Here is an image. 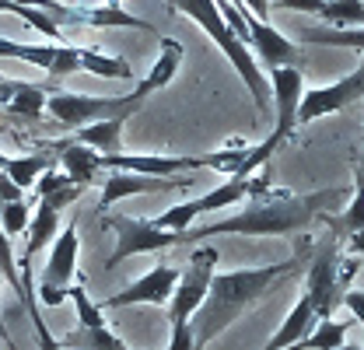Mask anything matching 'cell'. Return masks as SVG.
<instances>
[{"mask_svg":"<svg viewBox=\"0 0 364 350\" xmlns=\"http://www.w3.org/2000/svg\"><path fill=\"white\" fill-rule=\"evenodd\" d=\"M305 95V78L298 67H273L270 70V98L277 102V123L270 130V140L280 147L294 127H298V105Z\"/></svg>","mask_w":364,"mask_h":350,"instance_id":"obj_12","label":"cell"},{"mask_svg":"<svg viewBox=\"0 0 364 350\" xmlns=\"http://www.w3.org/2000/svg\"><path fill=\"white\" fill-rule=\"evenodd\" d=\"M0 277L11 284V291L18 295V302L25 298V291H21V277H18V260H14V249H11V238L0 231Z\"/></svg>","mask_w":364,"mask_h":350,"instance_id":"obj_29","label":"cell"},{"mask_svg":"<svg viewBox=\"0 0 364 350\" xmlns=\"http://www.w3.org/2000/svg\"><path fill=\"white\" fill-rule=\"evenodd\" d=\"M81 193H85L81 186H63V189H56V193H49V196H46V203H49V207H53V211L60 214V211H63L67 203H74V200H77Z\"/></svg>","mask_w":364,"mask_h":350,"instance_id":"obj_31","label":"cell"},{"mask_svg":"<svg viewBox=\"0 0 364 350\" xmlns=\"http://www.w3.org/2000/svg\"><path fill=\"white\" fill-rule=\"evenodd\" d=\"M336 350H364V347H350V344H343V347H336Z\"/></svg>","mask_w":364,"mask_h":350,"instance_id":"obj_39","label":"cell"},{"mask_svg":"<svg viewBox=\"0 0 364 350\" xmlns=\"http://www.w3.org/2000/svg\"><path fill=\"white\" fill-rule=\"evenodd\" d=\"M358 182H361V189H364V161H358Z\"/></svg>","mask_w":364,"mask_h":350,"instance_id":"obj_37","label":"cell"},{"mask_svg":"<svg viewBox=\"0 0 364 350\" xmlns=\"http://www.w3.org/2000/svg\"><path fill=\"white\" fill-rule=\"evenodd\" d=\"M4 161H7V154H0V169H4Z\"/></svg>","mask_w":364,"mask_h":350,"instance_id":"obj_40","label":"cell"},{"mask_svg":"<svg viewBox=\"0 0 364 350\" xmlns=\"http://www.w3.org/2000/svg\"><path fill=\"white\" fill-rule=\"evenodd\" d=\"M340 200H347L343 189L287 193V189H270V182L259 179L256 189H252V200L242 214L207 224V228L182 231V245L186 242H207L214 235H294V231H305L312 221L322 218Z\"/></svg>","mask_w":364,"mask_h":350,"instance_id":"obj_1","label":"cell"},{"mask_svg":"<svg viewBox=\"0 0 364 350\" xmlns=\"http://www.w3.org/2000/svg\"><path fill=\"white\" fill-rule=\"evenodd\" d=\"M144 105V95L130 91V95H77V91H49L46 98V112L67 127V130H81L88 123H105L116 116H134Z\"/></svg>","mask_w":364,"mask_h":350,"instance_id":"obj_4","label":"cell"},{"mask_svg":"<svg viewBox=\"0 0 364 350\" xmlns=\"http://www.w3.org/2000/svg\"><path fill=\"white\" fill-rule=\"evenodd\" d=\"M14 7H18V4H11V0H0V11H4V14H14Z\"/></svg>","mask_w":364,"mask_h":350,"instance_id":"obj_36","label":"cell"},{"mask_svg":"<svg viewBox=\"0 0 364 350\" xmlns=\"http://www.w3.org/2000/svg\"><path fill=\"white\" fill-rule=\"evenodd\" d=\"M354 102H364V63L347 74L343 81L336 85H326V88H312L301 95V105H298V127L301 123H312V120H322L329 112H340Z\"/></svg>","mask_w":364,"mask_h":350,"instance_id":"obj_11","label":"cell"},{"mask_svg":"<svg viewBox=\"0 0 364 350\" xmlns=\"http://www.w3.org/2000/svg\"><path fill=\"white\" fill-rule=\"evenodd\" d=\"M326 224L333 228L336 238H340V235H347V238L361 235L364 231V189H361V182H354V200H350V207L343 211V218H326Z\"/></svg>","mask_w":364,"mask_h":350,"instance_id":"obj_26","label":"cell"},{"mask_svg":"<svg viewBox=\"0 0 364 350\" xmlns=\"http://www.w3.org/2000/svg\"><path fill=\"white\" fill-rule=\"evenodd\" d=\"M77 224L70 221L56 242H53V253H49V262H46V273H43V287H39V298L43 305L56 308L67 302V291L74 284V273H77Z\"/></svg>","mask_w":364,"mask_h":350,"instance_id":"obj_9","label":"cell"},{"mask_svg":"<svg viewBox=\"0 0 364 350\" xmlns=\"http://www.w3.org/2000/svg\"><path fill=\"white\" fill-rule=\"evenodd\" d=\"M343 305L354 312V319L364 326V291H343V298H340Z\"/></svg>","mask_w":364,"mask_h":350,"instance_id":"obj_34","label":"cell"},{"mask_svg":"<svg viewBox=\"0 0 364 350\" xmlns=\"http://www.w3.org/2000/svg\"><path fill=\"white\" fill-rule=\"evenodd\" d=\"M168 350H196V347H193V336H189V322H186V326H172Z\"/></svg>","mask_w":364,"mask_h":350,"instance_id":"obj_33","label":"cell"},{"mask_svg":"<svg viewBox=\"0 0 364 350\" xmlns=\"http://www.w3.org/2000/svg\"><path fill=\"white\" fill-rule=\"evenodd\" d=\"M49 151H56L60 154V165H63V175L70 179V186H81V189H88L95 172H102V154L98 151H91V147H81V144H70V140H53V144H46Z\"/></svg>","mask_w":364,"mask_h":350,"instance_id":"obj_18","label":"cell"},{"mask_svg":"<svg viewBox=\"0 0 364 350\" xmlns=\"http://www.w3.org/2000/svg\"><path fill=\"white\" fill-rule=\"evenodd\" d=\"M105 228L116 231V253L105 260L109 270H116L123 260L130 256H140V253H161V249H172V245H182L179 231H161L154 228L151 221L144 218H127V214H109L105 218Z\"/></svg>","mask_w":364,"mask_h":350,"instance_id":"obj_7","label":"cell"},{"mask_svg":"<svg viewBox=\"0 0 364 350\" xmlns=\"http://www.w3.org/2000/svg\"><path fill=\"white\" fill-rule=\"evenodd\" d=\"M312 329H316V312H312V305H309V298L301 295V298L294 302V308L287 312L284 326L273 333L270 344H267L263 350H287V347H294V344H298V340H305Z\"/></svg>","mask_w":364,"mask_h":350,"instance_id":"obj_20","label":"cell"},{"mask_svg":"<svg viewBox=\"0 0 364 350\" xmlns=\"http://www.w3.org/2000/svg\"><path fill=\"white\" fill-rule=\"evenodd\" d=\"M67 298H74V308H77V322H81L85 329H98V326H105V315H102V308L91 302L88 291H85L81 284H70Z\"/></svg>","mask_w":364,"mask_h":350,"instance_id":"obj_27","label":"cell"},{"mask_svg":"<svg viewBox=\"0 0 364 350\" xmlns=\"http://www.w3.org/2000/svg\"><path fill=\"white\" fill-rule=\"evenodd\" d=\"M25 228H28V203H25V200H18V203H0V231H4L7 238L21 235Z\"/></svg>","mask_w":364,"mask_h":350,"instance_id":"obj_28","label":"cell"},{"mask_svg":"<svg viewBox=\"0 0 364 350\" xmlns=\"http://www.w3.org/2000/svg\"><path fill=\"white\" fill-rule=\"evenodd\" d=\"M130 116H116V120H105V123H88L81 130H74L70 144H81L98 151L102 158H112V154H123V127H127Z\"/></svg>","mask_w":364,"mask_h":350,"instance_id":"obj_19","label":"cell"},{"mask_svg":"<svg viewBox=\"0 0 364 350\" xmlns=\"http://www.w3.org/2000/svg\"><path fill=\"white\" fill-rule=\"evenodd\" d=\"M105 7H123V0H105Z\"/></svg>","mask_w":364,"mask_h":350,"instance_id":"obj_38","label":"cell"},{"mask_svg":"<svg viewBox=\"0 0 364 350\" xmlns=\"http://www.w3.org/2000/svg\"><path fill=\"white\" fill-rule=\"evenodd\" d=\"M56 344H60V350H130L109 326H98V329L77 326L74 333H63Z\"/></svg>","mask_w":364,"mask_h":350,"instance_id":"obj_22","label":"cell"},{"mask_svg":"<svg viewBox=\"0 0 364 350\" xmlns=\"http://www.w3.org/2000/svg\"><path fill=\"white\" fill-rule=\"evenodd\" d=\"M301 270V256L267 266H252V270H231V273H214L203 305L196 308V315L189 319V336L193 347H207L210 340H218L235 319H242L259 298H267L277 280L294 277Z\"/></svg>","mask_w":364,"mask_h":350,"instance_id":"obj_2","label":"cell"},{"mask_svg":"<svg viewBox=\"0 0 364 350\" xmlns=\"http://www.w3.org/2000/svg\"><path fill=\"white\" fill-rule=\"evenodd\" d=\"M256 182H259V179H225V182H221V186H214L210 193H203V196H196V200H186V203H179V207H172V211L158 214L151 224H154V228H161V231H179L182 235V231H189V224L200 218V214L221 211V207H231V203H238V200L252 196Z\"/></svg>","mask_w":364,"mask_h":350,"instance_id":"obj_8","label":"cell"},{"mask_svg":"<svg viewBox=\"0 0 364 350\" xmlns=\"http://www.w3.org/2000/svg\"><path fill=\"white\" fill-rule=\"evenodd\" d=\"M242 21H245V28H249V46L263 56V63L267 67H291L294 60H298V49L291 39H284L277 28H273L270 21H259V18H252L245 7H242Z\"/></svg>","mask_w":364,"mask_h":350,"instance_id":"obj_16","label":"cell"},{"mask_svg":"<svg viewBox=\"0 0 364 350\" xmlns=\"http://www.w3.org/2000/svg\"><path fill=\"white\" fill-rule=\"evenodd\" d=\"M60 25H81V28H140V32H154L151 21L136 18L123 7H67Z\"/></svg>","mask_w":364,"mask_h":350,"instance_id":"obj_17","label":"cell"},{"mask_svg":"<svg viewBox=\"0 0 364 350\" xmlns=\"http://www.w3.org/2000/svg\"><path fill=\"white\" fill-rule=\"evenodd\" d=\"M343 344H347V322L322 319L305 340H298L294 347H287V350H336V347H343Z\"/></svg>","mask_w":364,"mask_h":350,"instance_id":"obj_25","label":"cell"},{"mask_svg":"<svg viewBox=\"0 0 364 350\" xmlns=\"http://www.w3.org/2000/svg\"><path fill=\"white\" fill-rule=\"evenodd\" d=\"M0 56H11V60H25V63H32V67H43L53 81L85 70V49H81V46H67V43L28 46V43L0 39Z\"/></svg>","mask_w":364,"mask_h":350,"instance_id":"obj_10","label":"cell"},{"mask_svg":"<svg viewBox=\"0 0 364 350\" xmlns=\"http://www.w3.org/2000/svg\"><path fill=\"white\" fill-rule=\"evenodd\" d=\"M214 266H218V249L214 245L193 249L186 270L179 273V284H176V291L168 298V322L172 326H186L196 315V308L203 305L207 287H210V277H214Z\"/></svg>","mask_w":364,"mask_h":350,"instance_id":"obj_6","label":"cell"},{"mask_svg":"<svg viewBox=\"0 0 364 350\" xmlns=\"http://www.w3.org/2000/svg\"><path fill=\"white\" fill-rule=\"evenodd\" d=\"M168 7H176L182 14H189L210 39L214 46L225 53L228 60H231V67L238 70V78L245 81L249 88V95H252V105H256V112H267V105H270V85H267V78H263V70L256 67V60H252V53H249V46H242L235 39V32L225 25V18H221V11H218V4L214 0H168Z\"/></svg>","mask_w":364,"mask_h":350,"instance_id":"obj_3","label":"cell"},{"mask_svg":"<svg viewBox=\"0 0 364 350\" xmlns=\"http://www.w3.org/2000/svg\"><path fill=\"white\" fill-rule=\"evenodd\" d=\"M98 200V211H109L112 203L127 200V196H140V193H161V189H176V186H189L193 179H151V175H134V172H109Z\"/></svg>","mask_w":364,"mask_h":350,"instance_id":"obj_15","label":"cell"},{"mask_svg":"<svg viewBox=\"0 0 364 350\" xmlns=\"http://www.w3.org/2000/svg\"><path fill=\"white\" fill-rule=\"evenodd\" d=\"M63 186H70V179L63 175V169H53V165H49L43 172V179H36V196L46 200L49 193H56V189H63Z\"/></svg>","mask_w":364,"mask_h":350,"instance_id":"obj_30","label":"cell"},{"mask_svg":"<svg viewBox=\"0 0 364 350\" xmlns=\"http://www.w3.org/2000/svg\"><path fill=\"white\" fill-rule=\"evenodd\" d=\"M358 266H347L343 270V260H340V238L329 231L312 253V262H309V273H305V298L316 312V319H329L333 315V305L343 298V287L350 284Z\"/></svg>","mask_w":364,"mask_h":350,"instance_id":"obj_5","label":"cell"},{"mask_svg":"<svg viewBox=\"0 0 364 350\" xmlns=\"http://www.w3.org/2000/svg\"><path fill=\"white\" fill-rule=\"evenodd\" d=\"M18 200H25V193H21L7 175L0 172V203H18Z\"/></svg>","mask_w":364,"mask_h":350,"instance_id":"obj_35","label":"cell"},{"mask_svg":"<svg viewBox=\"0 0 364 350\" xmlns=\"http://www.w3.org/2000/svg\"><path fill=\"white\" fill-rule=\"evenodd\" d=\"M176 284H179V270L168 266V262H161L151 273H144L140 280H134L130 287H123L119 295L105 298L98 308L105 312V308H130V305H168Z\"/></svg>","mask_w":364,"mask_h":350,"instance_id":"obj_13","label":"cell"},{"mask_svg":"<svg viewBox=\"0 0 364 350\" xmlns=\"http://www.w3.org/2000/svg\"><path fill=\"white\" fill-rule=\"evenodd\" d=\"M182 56H186V49H182L179 39H161V53H158V60H154V67H151V74L136 85V91L147 98L151 91H158V88H165L176 74H179V63Z\"/></svg>","mask_w":364,"mask_h":350,"instance_id":"obj_21","label":"cell"},{"mask_svg":"<svg viewBox=\"0 0 364 350\" xmlns=\"http://www.w3.org/2000/svg\"><path fill=\"white\" fill-rule=\"evenodd\" d=\"M109 172H134V175H151V179H172L179 172H196L207 169L203 158H161V154H112L98 161Z\"/></svg>","mask_w":364,"mask_h":350,"instance_id":"obj_14","label":"cell"},{"mask_svg":"<svg viewBox=\"0 0 364 350\" xmlns=\"http://www.w3.org/2000/svg\"><path fill=\"white\" fill-rule=\"evenodd\" d=\"M231 4H238V0H231Z\"/></svg>","mask_w":364,"mask_h":350,"instance_id":"obj_41","label":"cell"},{"mask_svg":"<svg viewBox=\"0 0 364 350\" xmlns=\"http://www.w3.org/2000/svg\"><path fill=\"white\" fill-rule=\"evenodd\" d=\"M326 0H270V7H280V11H305V14H316L322 11Z\"/></svg>","mask_w":364,"mask_h":350,"instance_id":"obj_32","label":"cell"},{"mask_svg":"<svg viewBox=\"0 0 364 350\" xmlns=\"http://www.w3.org/2000/svg\"><path fill=\"white\" fill-rule=\"evenodd\" d=\"M298 39L312 46H336V49H358L364 53V28H329V25H305Z\"/></svg>","mask_w":364,"mask_h":350,"instance_id":"obj_23","label":"cell"},{"mask_svg":"<svg viewBox=\"0 0 364 350\" xmlns=\"http://www.w3.org/2000/svg\"><path fill=\"white\" fill-rule=\"evenodd\" d=\"M49 165H53V158H49L46 151H39V154H25V158H7L0 172L7 175V179H11V182H14L21 193H25L28 186H36V179H39Z\"/></svg>","mask_w":364,"mask_h":350,"instance_id":"obj_24","label":"cell"}]
</instances>
